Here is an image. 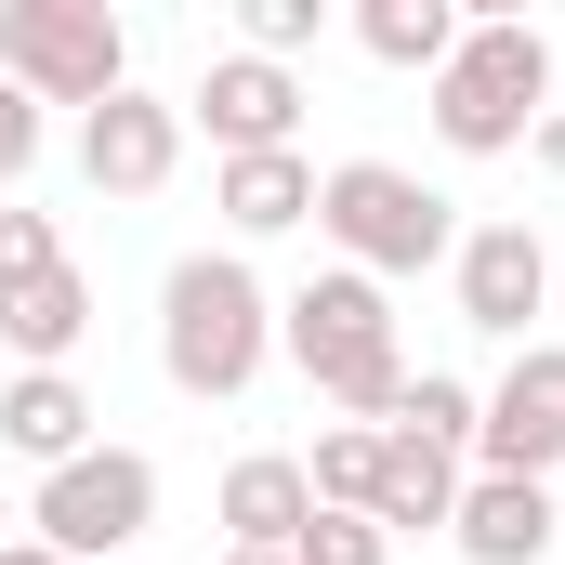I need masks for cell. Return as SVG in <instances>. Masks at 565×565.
Here are the masks:
<instances>
[{
	"mask_svg": "<svg viewBox=\"0 0 565 565\" xmlns=\"http://www.w3.org/2000/svg\"><path fill=\"white\" fill-rule=\"evenodd\" d=\"M0 565H53V553H40V540H0Z\"/></svg>",
	"mask_w": 565,
	"mask_h": 565,
	"instance_id": "d4e9b609",
	"label": "cell"
},
{
	"mask_svg": "<svg viewBox=\"0 0 565 565\" xmlns=\"http://www.w3.org/2000/svg\"><path fill=\"white\" fill-rule=\"evenodd\" d=\"M264 355H277V289L250 277V250H184L158 277V369H171V395L224 408V395L264 382Z\"/></svg>",
	"mask_w": 565,
	"mask_h": 565,
	"instance_id": "6da1fadb",
	"label": "cell"
},
{
	"mask_svg": "<svg viewBox=\"0 0 565 565\" xmlns=\"http://www.w3.org/2000/svg\"><path fill=\"white\" fill-rule=\"evenodd\" d=\"M302 40H329V0H237V53H264V66H289Z\"/></svg>",
	"mask_w": 565,
	"mask_h": 565,
	"instance_id": "ffe728a7",
	"label": "cell"
},
{
	"mask_svg": "<svg viewBox=\"0 0 565 565\" xmlns=\"http://www.w3.org/2000/svg\"><path fill=\"white\" fill-rule=\"evenodd\" d=\"M302 526H316V487H302V460H289V447H250V460L224 473V540H237V553H289Z\"/></svg>",
	"mask_w": 565,
	"mask_h": 565,
	"instance_id": "9a60e30c",
	"label": "cell"
},
{
	"mask_svg": "<svg viewBox=\"0 0 565 565\" xmlns=\"http://www.w3.org/2000/svg\"><path fill=\"white\" fill-rule=\"evenodd\" d=\"M316 237L355 264V277H434L447 250H460V198H434L422 171H395V158H342V171H316Z\"/></svg>",
	"mask_w": 565,
	"mask_h": 565,
	"instance_id": "277c9868",
	"label": "cell"
},
{
	"mask_svg": "<svg viewBox=\"0 0 565 565\" xmlns=\"http://www.w3.org/2000/svg\"><path fill=\"white\" fill-rule=\"evenodd\" d=\"M395 422L434 434V447H460L473 460V382H447V369H408V395H395Z\"/></svg>",
	"mask_w": 565,
	"mask_h": 565,
	"instance_id": "d6986e66",
	"label": "cell"
},
{
	"mask_svg": "<svg viewBox=\"0 0 565 565\" xmlns=\"http://www.w3.org/2000/svg\"><path fill=\"white\" fill-rule=\"evenodd\" d=\"M447 289H460V329H487V342H526V316L553 302V250H540V224H460Z\"/></svg>",
	"mask_w": 565,
	"mask_h": 565,
	"instance_id": "ba28073f",
	"label": "cell"
},
{
	"mask_svg": "<svg viewBox=\"0 0 565 565\" xmlns=\"http://www.w3.org/2000/svg\"><path fill=\"white\" fill-rule=\"evenodd\" d=\"M473 460H487V473H526V487L565 473V342H526V355L473 395Z\"/></svg>",
	"mask_w": 565,
	"mask_h": 565,
	"instance_id": "52a82bcc",
	"label": "cell"
},
{
	"mask_svg": "<svg viewBox=\"0 0 565 565\" xmlns=\"http://www.w3.org/2000/svg\"><path fill=\"white\" fill-rule=\"evenodd\" d=\"M0 342H13L26 369H66V355L93 342V277H79V264H53V277H26L13 302H0Z\"/></svg>",
	"mask_w": 565,
	"mask_h": 565,
	"instance_id": "2e32d148",
	"label": "cell"
},
{
	"mask_svg": "<svg viewBox=\"0 0 565 565\" xmlns=\"http://www.w3.org/2000/svg\"><path fill=\"white\" fill-rule=\"evenodd\" d=\"M302 487H316V513H369V487H382V422H329L316 460H302Z\"/></svg>",
	"mask_w": 565,
	"mask_h": 565,
	"instance_id": "ac0fdd59",
	"label": "cell"
},
{
	"mask_svg": "<svg viewBox=\"0 0 565 565\" xmlns=\"http://www.w3.org/2000/svg\"><path fill=\"white\" fill-rule=\"evenodd\" d=\"M224 565H289V553H224Z\"/></svg>",
	"mask_w": 565,
	"mask_h": 565,
	"instance_id": "484cf974",
	"label": "cell"
},
{
	"mask_svg": "<svg viewBox=\"0 0 565 565\" xmlns=\"http://www.w3.org/2000/svg\"><path fill=\"white\" fill-rule=\"evenodd\" d=\"M53 264H66V237H53V211H26V198H0V302H13L26 277H53Z\"/></svg>",
	"mask_w": 565,
	"mask_h": 565,
	"instance_id": "44dd1931",
	"label": "cell"
},
{
	"mask_svg": "<svg viewBox=\"0 0 565 565\" xmlns=\"http://www.w3.org/2000/svg\"><path fill=\"white\" fill-rule=\"evenodd\" d=\"M171 106H184V132H211V158H264V145L302 132V79L264 66V53H211V79L171 93Z\"/></svg>",
	"mask_w": 565,
	"mask_h": 565,
	"instance_id": "9c48e42d",
	"label": "cell"
},
{
	"mask_svg": "<svg viewBox=\"0 0 565 565\" xmlns=\"http://www.w3.org/2000/svg\"><path fill=\"white\" fill-rule=\"evenodd\" d=\"M526 145H540V171H565V106H553V119H540Z\"/></svg>",
	"mask_w": 565,
	"mask_h": 565,
	"instance_id": "cb8c5ba5",
	"label": "cell"
},
{
	"mask_svg": "<svg viewBox=\"0 0 565 565\" xmlns=\"http://www.w3.org/2000/svg\"><path fill=\"white\" fill-rule=\"evenodd\" d=\"M553 79H565V40H553Z\"/></svg>",
	"mask_w": 565,
	"mask_h": 565,
	"instance_id": "4316f807",
	"label": "cell"
},
{
	"mask_svg": "<svg viewBox=\"0 0 565 565\" xmlns=\"http://www.w3.org/2000/svg\"><path fill=\"white\" fill-rule=\"evenodd\" d=\"M553 487H526V473H460V513H447V540L473 565H553Z\"/></svg>",
	"mask_w": 565,
	"mask_h": 565,
	"instance_id": "8fae6325",
	"label": "cell"
},
{
	"mask_svg": "<svg viewBox=\"0 0 565 565\" xmlns=\"http://www.w3.org/2000/svg\"><path fill=\"white\" fill-rule=\"evenodd\" d=\"M277 355L342 408V422H395V395H408V342H395V289L355 277V264H329V277H302L277 302Z\"/></svg>",
	"mask_w": 565,
	"mask_h": 565,
	"instance_id": "7a4b0ae2",
	"label": "cell"
},
{
	"mask_svg": "<svg viewBox=\"0 0 565 565\" xmlns=\"http://www.w3.org/2000/svg\"><path fill=\"white\" fill-rule=\"evenodd\" d=\"M211 211H224L237 237H289V224H316V158H302V145L224 158V171H211Z\"/></svg>",
	"mask_w": 565,
	"mask_h": 565,
	"instance_id": "5bb4252c",
	"label": "cell"
},
{
	"mask_svg": "<svg viewBox=\"0 0 565 565\" xmlns=\"http://www.w3.org/2000/svg\"><path fill=\"white\" fill-rule=\"evenodd\" d=\"M289 565H395V540H382L369 513H316V526L289 540Z\"/></svg>",
	"mask_w": 565,
	"mask_h": 565,
	"instance_id": "7402d4cb",
	"label": "cell"
},
{
	"mask_svg": "<svg viewBox=\"0 0 565 565\" xmlns=\"http://www.w3.org/2000/svg\"><path fill=\"white\" fill-rule=\"evenodd\" d=\"M93 422H106V408H93L66 369H13V382H0V447H13V460H40V473H66L79 447H106Z\"/></svg>",
	"mask_w": 565,
	"mask_h": 565,
	"instance_id": "7c38bea8",
	"label": "cell"
},
{
	"mask_svg": "<svg viewBox=\"0 0 565 565\" xmlns=\"http://www.w3.org/2000/svg\"><path fill=\"white\" fill-rule=\"evenodd\" d=\"M158 526V460L145 447H79L66 473H40V500H26V540L53 565H119Z\"/></svg>",
	"mask_w": 565,
	"mask_h": 565,
	"instance_id": "8992f818",
	"label": "cell"
},
{
	"mask_svg": "<svg viewBox=\"0 0 565 565\" xmlns=\"http://www.w3.org/2000/svg\"><path fill=\"white\" fill-rule=\"evenodd\" d=\"M79 171H93V198H158L184 171V106L171 93H106L79 119Z\"/></svg>",
	"mask_w": 565,
	"mask_h": 565,
	"instance_id": "30bf717a",
	"label": "cell"
},
{
	"mask_svg": "<svg viewBox=\"0 0 565 565\" xmlns=\"http://www.w3.org/2000/svg\"><path fill=\"white\" fill-rule=\"evenodd\" d=\"M540 119H553V40L526 13H473L460 53L434 66V145L447 158H513Z\"/></svg>",
	"mask_w": 565,
	"mask_h": 565,
	"instance_id": "3957f363",
	"label": "cell"
},
{
	"mask_svg": "<svg viewBox=\"0 0 565 565\" xmlns=\"http://www.w3.org/2000/svg\"><path fill=\"white\" fill-rule=\"evenodd\" d=\"M0 79L26 93V106H106V93H132V26L106 13V0H0Z\"/></svg>",
	"mask_w": 565,
	"mask_h": 565,
	"instance_id": "5b68a950",
	"label": "cell"
},
{
	"mask_svg": "<svg viewBox=\"0 0 565 565\" xmlns=\"http://www.w3.org/2000/svg\"><path fill=\"white\" fill-rule=\"evenodd\" d=\"M460 0H355V40H369V66H395V79H434L447 53H460Z\"/></svg>",
	"mask_w": 565,
	"mask_h": 565,
	"instance_id": "e0dca14e",
	"label": "cell"
},
{
	"mask_svg": "<svg viewBox=\"0 0 565 565\" xmlns=\"http://www.w3.org/2000/svg\"><path fill=\"white\" fill-rule=\"evenodd\" d=\"M26 171H40V106L0 79V184H26Z\"/></svg>",
	"mask_w": 565,
	"mask_h": 565,
	"instance_id": "603a6c76",
	"label": "cell"
},
{
	"mask_svg": "<svg viewBox=\"0 0 565 565\" xmlns=\"http://www.w3.org/2000/svg\"><path fill=\"white\" fill-rule=\"evenodd\" d=\"M460 513V447H434V434L382 422V487H369V526L382 540H422V526H447Z\"/></svg>",
	"mask_w": 565,
	"mask_h": 565,
	"instance_id": "4fadbf2b",
	"label": "cell"
}]
</instances>
